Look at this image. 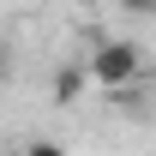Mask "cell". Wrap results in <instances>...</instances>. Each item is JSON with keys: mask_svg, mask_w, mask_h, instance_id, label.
I'll list each match as a JSON object with an SVG mask.
<instances>
[{"mask_svg": "<svg viewBox=\"0 0 156 156\" xmlns=\"http://www.w3.org/2000/svg\"><path fill=\"white\" fill-rule=\"evenodd\" d=\"M126 18H156V0H120Z\"/></svg>", "mask_w": 156, "mask_h": 156, "instance_id": "3", "label": "cell"}, {"mask_svg": "<svg viewBox=\"0 0 156 156\" xmlns=\"http://www.w3.org/2000/svg\"><path fill=\"white\" fill-rule=\"evenodd\" d=\"M90 84H96V78H90V66H78V60H66V66L54 72V102H78L84 90H90Z\"/></svg>", "mask_w": 156, "mask_h": 156, "instance_id": "2", "label": "cell"}, {"mask_svg": "<svg viewBox=\"0 0 156 156\" xmlns=\"http://www.w3.org/2000/svg\"><path fill=\"white\" fill-rule=\"evenodd\" d=\"M84 66H90V78H96L102 90H126V84L144 72V48H138V42H126V36H108V42H96V48H90V60H84Z\"/></svg>", "mask_w": 156, "mask_h": 156, "instance_id": "1", "label": "cell"}, {"mask_svg": "<svg viewBox=\"0 0 156 156\" xmlns=\"http://www.w3.org/2000/svg\"><path fill=\"white\" fill-rule=\"evenodd\" d=\"M6 60H12V48H6V36H0V72H6Z\"/></svg>", "mask_w": 156, "mask_h": 156, "instance_id": "4", "label": "cell"}]
</instances>
